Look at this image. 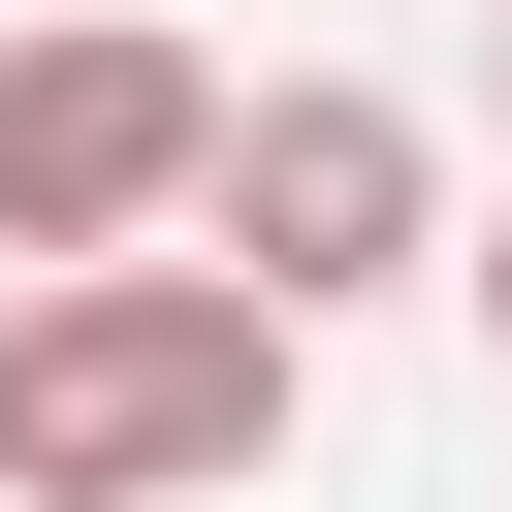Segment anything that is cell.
<instances>
[{
	"label": "cell",
	"mask_w": 512,
	"mask_h": 512,
	"mask_svg": "<svg viewBox=\"0 0 512 512\" xmlns=\"http://www.w3.org/2000/svg\"><path fill=\"white\" fill-rule=\"evenodd\" d=\"M448 288H480V352H512V224H448Z\"/></svg>",
	"instance_id": "obj_4"
},
{
	"label": "cell",
	"mask_w": 512,
	"mask_h": 512,
	"mask_svg": "<svg viewBox=\"0 0 512 512\" xmlns=\"http://www.w3.org/2000/svg\"><path fill=\"white\" fill-rule=\"evenodd\" d=\"M192 256L352 320V288H448V128L384 64H224V160H192Z\"/></svg>",
	"instance_id": "obj_2"
},
{
	"label": "cell",
	"mask_w": 512,
	"mask_h": 512,
	"mask_svg": "<svg viewBox=\"0 0 512 512\" xmlns=\"http://www.w3.org/2000/svg\"><path fill=\"white\" fill-rule=\"evenodd\" d=\"M224 160V64L160 0H0V256H160Z\"/></svg>",
	"instance_id": "obj_3"
},
{
	"label": "cell",
	"mask_w": 512,
	"mask_h": 512,
	"mask_svg": "<svg viewBox=\"0 0 512 512\" xmlns=\"http://www.w3.org/2000/svg\"><path fill=\"white\" fill-rule=\"evenodd\" d=\"M480 64H512V0H480Z\"/></svg>",
	"instance_id": "obj_5"
},
{
	"label": "cell",
	"mask_w": 512,
	"mask_h": 512,
	"mask_svg": "<svg viewBox=\"0 0 512 512\" xmlns=\"http://www.w3.org/2000/svg\"><path fill=\"white\" fill-rule=\"evenodd\" d=\"M288 416H320V320L224 288L192 224L0 288V512H224V480H288Z\"/></svg>",
	"instance_id": "obj_1"
}]
</instances>
